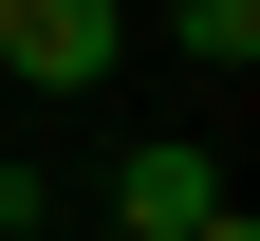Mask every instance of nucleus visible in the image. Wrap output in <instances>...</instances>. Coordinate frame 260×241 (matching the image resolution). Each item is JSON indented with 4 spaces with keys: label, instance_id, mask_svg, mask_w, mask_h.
<instances>
[{
    "label": "nucleus",
    "instance_id": "f257e3e1",
    "mask_svg": "<svg viewBox=\"0 0 260 241\" xmlns=\"http://www.w3.org/2000/svg\"><path fill=\"white\" fill-rule=\"evenodd\" d=\"M112 56H130L112 0H0V75H19V93H93Z\"/></svg>",
    "mask_w": 260,
    "mask_h": 241
},
{
    "label": "nucleus",
    "instance_id": "f03ea898",
    "mask_svg": "<svg viewBox=\"0 0 260 241\" xmlns=\"http://www.w3.org/2000/svg\"><path fill=\"white\" fill-rule=\"evenodd\" d=\"M205 204H223V167H205V149H130V167H112V241H186Z\"/></svg>",
    "mask_w": 260,
    "mask_h": 241
},
{
    "label": "nucleus",
    "instance_id": "7ed1b4c3",
    "mask_svg": "<svg viewBox=\"0 0 260 241\" xmlns=\"http://www.w3.org/2000/svg\"><path fill=\"white\" fill-rule=\"evenodd\" d=\"M168 56H186V75H242V56H260V0H168Z\"/></svg>",
    "mask_w": 260,
    "mask_h": 241
},
{
    "label": "nucleus",
    "instance_id": "20e7f679",
    "mask_svg": "<svg viewBox=\"0 0 260 241\" xmlns=\"http://www.w3.org/2000/svg\"><path fill=\"white\" fill-rule=\"evenodd\" d=\"M186 241H260V223H242V204H205V223H186Z\"/></svg>",
    "mask_w": 260,
    "mask_h": 241
},
{
    "label": "nucleus",
    "instance_id": "39448f33",
    "mask_svg": "<svg viewBox=\"0 0 260 241\" xmlns=\"http://www.w3.org/2000/svg\"><path fill=\"white\" fill-rule=\"evenodd\" d=\"M93 241H112V223H93Z\"/></svg>",
    "mask_w": 260,
    "mask_h": 241
}]
</instances>
